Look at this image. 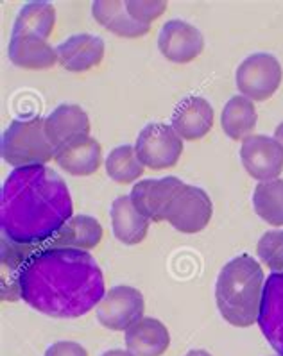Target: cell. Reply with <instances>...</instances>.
<instances>
[{"mask_svg":"<svg viewBox=\"0 0 283 356\" xmlns=\"http://www.w3.org/2000/svg\"><path fill=\"white\" fill-rule=\"evenodd\" d=\"M135 151L144 167L165 170L178 165L183 154V140L167 124H149L140 131Z\"/></svg>","mask_w":283,"mask_h":356,"instance_id":"obj_6","label":"cell"},{"mask_svg":"<svg viewBox=\"0 0 283 356\" xmlns=\"http://www.w3.org/2000/svg\"><path fill=\"white\" fill-rule=\"evenodd\" d=\"M8 56L11 63L24 70H49L58 63L56 49L36 36H11Z\"/></svg>","mask_w":283,"mask_h":356,"instance_id":"obj_18","label":"cell"},{"mask_svg":"<svg viewBox=\"0 0 283 356\" xmlns=\"http://www.w3.org/2000/svg\"><path fill=\"white\" fill-rule=\"evenodd\" d=\"M158 49L172 63H191L204 51L201 31L185 20H169L158 34Z\"/></svg>","mask_w":283,"mask_h":356,"instance_id":"obj_10","label":"cell"},{"mask_svg":"<svg viewBox=\"0 0 283 356\" xmlns=\"http://www.w3.org/2000/svg\"><path fill=\"white\" fill-rule=\"evenodd\" d=\"M283 81V68L273 54H251L238 65L235 84L242 97L253 102H264L275 95Z\"/></svg>","mask_w":283,"mask_h":356,"instance_id":"obj_5","label":"cell"},{"mask_svg":"<svg viewBox=\"0 0 283 356\" xmlns=\"http://www.w3.org/2000/svg\"><path fill=\"white\" fill-rule=\"evenodd\" d=\"M185 356H211L208 351H203V349H192V351L186 353Z\"/></svg>","mask_w":283,"mask_h":356,"instance_id":"obj_31","label":"cell"},{"mask_svg":"<svg viewBox=\"0 0 283 356\" xmlns=\"http://www.w3.org/2000/svg\"><path fill=\"white\" fill-rule=\"evenodd\" d=\"M257 256L269 270L283 273V229L264 233L258 240Z\"/></svg>","mask_w":283,"mask_h":356,"instance_id":"obj_26","label":"cell"},{"mask_svg":"<svg viewBox=\"0 0 283 356\" xmlns=\"http://www.w3.org/2000/svg\"><path fill=\"white\" fill-rule=\"evenodd\" d=\"M257 120L258 115L254 102L242 95L232 97L224 104L223 113H220L223 131L235 142H244L248 136H251L257 127Z\"/></svg>","mask_w":283,"mask_h":356,"instance_id":"obj_23","label":"cell"},{"mask_svg":"<svg viewBox=\"0 0 283 356\" xmlns=\"http://www.w3.org/2000/svg\"><path fill=\"white\" fill-rule=\"evenodd\" d=\"M0 152L6 163L15 168L47 165L54 159V147L45 134V118L11 122L2 134Z\"/></svg>","mask_w":283,"mask_h":356,"instance_id":"obj_4","label":"cell"},{"mask_svg":"<svg viewBox=\"0 0 283 356\" xmlns=\"http://www.w3.org/2000/svg\"><path fill=\"white\" fill-rule=\"evenodd\" d=\"M262 265L241 254L220 268L216 281V302L220 315L235 327H250L258 321L264 293Z\"/></svg>","mask_w":283,"mask_h":356,"instance_id":"obj_3","label":"cell"},{"mask_svg":"<svg viewBox=\"0 0 283 356\" xmlns=\"http://www.w3.org/2000/svg\"><path fill=\"white\" fill-rule=\"evenodd\" d=\"M275 140L280 143V145L283 147V122H282V124H280L278 127H276V131H275Z\"/></svg>","mask_w":283,"mask_h":356,"instance_id":"obj_30","label":"cell"},{"mask_svg":"<svg viewBox=\"0 0 283 356\" xmlns=\"http://www.w3.org/2000/svg\"><path fill=\"white\" fill-rule=\"evenodd\" d=\"M241 161L253 179H278L283 170V147L266 134H251L241 145Z\"/></svg>","mask_w":283,"mask_h":356,"instance_id":"obj_9","label":"cell"},{"mask_svg":"<svg viewBox=\"0 0 283 356\" xmlns=\"http://www.w3.org/2000/svg\"><path fill=\"white\" fill-rule=\"evenodd\" d=\"M211 215L213 204L210 195L203 188L183 183L170 202L165 220L179 233L194 235L210 224Z\"/></svg>","mask_w":283,"mask_h":356,"instance_id":"obj_7","label":"cell"},{"mask_svg":"<svg viewBox=\"0 0 283 356\" xmlns=\"http://www.w3.org/2000/svg\"><path fill=\"white\" fill-rule=\"evenodd\" d=\"M102 356H133L129 351H122V349H111V351H106Z\"/></svg>","mask_w":283,"mask_h":356,"instance_id":"obj_29","label":"cell"},{"mask_svg":"<svg viewBox=\"0 0 283 356\" xmlns=\"http://www.w3.org/2000/svg\"><path fill=\"white\" fill-rule=\"evenodd\" d=\"M183 181L169 176L161 179H144L133 186L129 199L135 210L151 222H163L174 195L181 188Z\"/></svg>","mask_w":283,"mask_h":356,"instance_id":"obj_11","label":"cell"},{"mask_svg":"<svg viewBox=\"0 0 283 356\" xmlns=\"http://www.w3.org/2000/svg\"><path fill=\"white\" fill-rule=\"evenodd\" d=\"M102 240V226L90 215H74L51 238L52 248H70L90 251Z\"/></svg>","mask_w":283,"mask_h":356,"instance_id":"obj_21","label":"cell"},{"mask_svg":"<svg viewBox=\"0 0 283 356\" xmlns=\"http://www.w3.org/2000/svg\"><path fill=\"white\" fill-rule=\"evenodd\" d=\"M56 9L49 2H29L18 11L11 36H36L49 40L54 33Z\"/></svg>","mask_w":283,"mask_h":356,"instance_id":"obj_22","label":"cell"},{"mask_svg":"<svg viewBox=\"0 0 283 356\" xmlns=\"http://www.w3.org/2000/svg\"><path fill=\"white\" fill-rule=\"evenodd\" d=\"M20 299L40 314L77 318L106 296L104 276L88 251L51 248L34 252L18 274Z\"/></svg>","mask_w":283,"mask_h":356,"instance_id":"obj_1","label":"cell"},{"mask_svg":"<svg viewBox=\"0 0 283 356\" xmlns=\"http://www.w3.org/2000/svg\"><path fill=\"white\" fill-rule=\"evenodd\" d=\"M104 52V42L99 36L86 33L74 34L56 47L58 63L74 74H83L101 65Z\"/></svg>","mask_w":283,"mask_h":356,"instance_id":"obj_14","label":"cell"},{"mask_svg":"<svg viewBox=\"0 0 283 356\" xmlns=\"http://www.w3.org/2000/svg\"><path fill=\"white\" fill-rule=\"evenodd\" d=\"M165 0H126L127 13L131 15L138 24L149 26L167 11Z\"/></svg>","mask_w":283,"mask_h":356,"instance_id":"obj_27","label":"cell"},{"mask_svg":"<svg viewBox=\"0 0 283 356\" xmlns=\"http://www.w3.org/2000/svg\"><path fill=\"white\" fill-rule=\"evenodd\" d=\"M92 15L106 31L120 38H142L151 29L138 24L127 13L126 0H95L92 4Z\"/></svg>","mask_w":283,"mask_h":356,"instance_id":"obj_19","label":"cell"},{"mask_svg":"<svg viewBox=\"0 0 283 356\" xmlns=\"http://www.w3.org/2000/svg\"><path fill=\"white\" fill-rule=\"evenodd\" d=\"M90 118L77 104H61L45 118V134L54 151L68 140L90 134Z\"/></svg>","mask_w":283,"mask_h":356,"instance_id":"obj_17","label":"cell"},{"mask_svg":"<svg viewBox=\"0 0 283 356\" xmlns=\"http://www.w3.org/2000/svg\"><path fill=\"white\" fill-rule=\"evenodd\" d=\"M254 213L270 226H283V179L258 183L253 192Z\"/></svg>","mask_w":283,"mask_h":356,"instance_id":"obj_24","label":"cell"},{"mask_svg":"<svg viewBox=\"0 0 283 356\" xmlns=\"http://www.w3.org/2000/svg\"><path fill=\"white\" fill-rule=\"evenodd\" d=\"M170 127L186 142L203 140L213 127V108L203 97H186L174 109Z\"/></svg>","mask_w":283,"mask_h":356,"instance_id":"obj_15","label":"cell"},{"mask_svg":"<svg viewBox=\"0 0 283 356\" xmlns=\"http://www.w3.org/2000/svg\"><path fill=\"white\" fill-rule=\"evenodd\" d=\"M54 161L65 172L77 177L92 176L102 163L101 143L90 134L68 140L54 151Z\"/></svg>","mask_w":283,"mask_h":356,"instance_id":"obj_13","label":"cell"},{"mask_svg":"<svg viewBox=\"0 0 283 356\" xmlns=\"http://www.w3.org/2000/svg\"><path fill=\"white\" fill-rule=\"evenodd\" d=\"M257 324L270 348L283 356V273L267 276Z\"/></svg>","mask_w":283,"mask_h":356,"instance_id":"obj_12","label":"cell"},{"mask_svg":"<svg viewBox=\"0 0 283 356\" xmlns=\"http://www.w3.org/2000/svg\"><path fill=\"white\" fill-rule=\"evenodd\" d=\"M106 174L117 185H131L144 174V165L136 156L135 147L120 145L115 147L104 161Z\"/></svg>","mask_w":283,"mask_h":356,"instance_id":"obj_25","label":"cell"},{"mask_svg":"<svg viewBox=\"0 0 283 356\" xmlns=\"http://www.w3.org/2000/svg\"><path fill=\"white\" fill-rule=\"evenodd\" d=\"M45 356H88V351L81 343L61 340V342L52 343L45 351Z\"/></svg>","mask_w":283,"mask_h":356,"instance_id":"obj_28","label":"cell"},{"mask_svg":"<svg viewBox=\"0 0 283 356\" xmlns=\"http://www.w3.org/2000/svg\"><path fill=\"white\" fill-rule=\"evenodd\" d=\"M124 333L126 348L133 356H161L170 346L169 330L158 318H140Z\"/></svg>","mask_w":283,"mask_h":356,"instance_id":"obj_16","label":"cell"},{"mask_svg":"<svg viewBox=\"0 0 283 356\" xmlns=\"http://www.w3.org/2000/svg\"><path fill=\"white\" fill-rule=\"evenodd\" d=\"M145 301L138 289L117 285L106 292L97 306V321L111 331H126L144 318Z\"/></svg>","mask_w":283,"mask_h":356,"instance_id":"obj_8","label":"cell"},{"mask_svg":"<svg viewBox=\"0 0 283 356\" xmlns=\"http://www.w3.org/2000/svg\"><path fill=\"white\" fill-rule=\"evenodd\" d=\"M110 217L113 235L124 245H136L147 236L151 220H147L144 215H140L135 210L129 195H119L111 202Z\"/></svg>","mask_w":283,"mask_h":356,"instance_id":"obj_20","label":"cell"},{"mask_svg":"<svg viewBox=\"0 0 283 356\" xmlns=\"http://www.w3.org/2000/svg\"><path fill=\"white\" fill-rule=\"evenodd\" d=\"M70 190L47 165L15 168L0 195L2 236L20 245H40L74 217Z\"/></svg>","mask_w":283,"mask_h":356,"instance_id":"obj_2","label":"cell"}]
</instances>
